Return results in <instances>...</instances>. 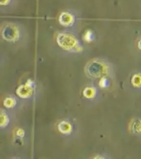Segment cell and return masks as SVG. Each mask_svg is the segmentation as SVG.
I'll return each mask as SVG.
<instances>
[{
    "label": "cell",
    "instance_id": "1",
    "mask_svg": "<svg viewBox=\"0 0 141 159\" xmlns=\"http://www.w3.org/2000/svg\"><path fill=\"white\" fill-rule=\"evenodd\" d=\"M24 32L22 26L17 23L7 22L1 26V34L3 38L7 42H15L23 36Z\"/></svg>",
    "mask_w": 141,
    "mask_h": 159
},
{
    "label": "cell",
    "instance_id": "2",
    "mask_svg": "<svg viewBox=\"0 0 141 159\" xmlns=\"http://www.w3.org/2000/svg\"><path fill=\"white\" fill-rule=\"evenodd\" d=\"M57 43L63 49L69 51L77 50L79 47V43L77 39L69 34H59L57 37Z\"/></svg>",
    "mask_w": 141,
    "mask_h": 159
},
{
    "label": "cell",
    "instance_id": "3",
    "mask_svg": "<svg viewBox=\"0 0 141 159\" xmlns=\"http://www.w3.org/2000/svg\"><path fill=\"white\" fill-rule=\"evenodd\" d=\"M75 21L74 16L68 12H64L59 16V22L64 27H70Z\"/></svg>",
    "mask_w": 141,
    "mask_h": 159
},
{
    "label": "cell",
    "instance_id": "4",
    "mask_svg": "<svg viewBox=\"0 0 141 159\" xmlns=\"http://www.w3.org/2000/svg\"><path fill=\"white\" fill-rule=\"evenodd\" d=\"M17 3V0H1V6L2 10H10Z\"/></svg>",
    "mask_w": 141,
    "mask_h": 159
},
{
    "label": "cell",
    "instance_id": "5",
    "mask_svg": "<svg viewBox=\"0 0 141 159\" xmlns=\"http://www.w3.org/2000/svg\"><path fill=\"white\" fill-rule=\"evenodd\" d=\"M17 92L20 96L23 98H27L32 94V88L28 86H22L19 88Z\"/></svg>",
    "mask_w": 141,
    "mask_h": 159
},
{
    "label": "cell",
    "instance_id": "6",
    "mask_svg": "<svg viewBox=\"0 0 141 159\" xmlns=\"http://www.w3.org/2000/svg\"><path fill=\"white\" fill-rule=\"evenodd\" d=\"M59 130L62 133L67 134L71 131V125L67 122H62L59 125Z\"/></svg>",
    "mask_w": 141,
    "mask_h": 159
}]
</instances>
